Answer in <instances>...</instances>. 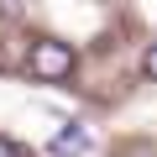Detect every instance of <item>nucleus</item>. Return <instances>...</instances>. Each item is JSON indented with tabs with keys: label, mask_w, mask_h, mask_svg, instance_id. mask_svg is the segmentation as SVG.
Returning a JSON list of instances; mask_svg holds the SVG:
<instances>
[{
	"label": "nucleus",
	"mask_w": 157,
	"mask_h": 157,
	"mask_svg": "<svg viewBox=\"0 0 157 157\" xmlns=\"http://www.w3.org/2000/svg\"><path fill=\"white\" fill-rule=\"evenodd\" d=\"M32 73L37 78H68L73 73V52L63 47V42H32Z\"/></svg>",
	"instance_id": "nucleus-1"
},
{
	"label": "nucleus",
	"mask_w": 157,
	"mask_h": 157,
	"mask_svg": "<svg viewBox=\"0 0 157 157\" xmlns=\"http://www.w3.org/2000/svg\"><path fill=\"white\" fill-rule=\"evenodd\" d=\"M47 152H52V157H84V152H89V131L73 121V126H63V131L52 136V147H47Z\"/></svg>",
	"instance_id": "nucleus-2"
},
{
	"label": "nucleus",
	"mask_w": 157,
	"mask_h": 157,
	"mask_svg": "<svg viewBox=\"0 0 157 157\" xmlns=\"http://www.w3.org/2000/svg\"><path fill=\"white\" fill-rule=\"evenodd\" d=\"M141 73H147V78H157V42L147 47V58H141Z\"/></svg>",
	"instance_id": "nucleus-3"
},
{
	"label": "nucleus",
	"mask_w": 157,
	"mask_h": 157,
	"mask_svg": "<svg viewBox=\"0 0 157 157\" xmlns=\"http://www.w3.org/2000/svg\"><path fill=\"white\" fill-rule=\"evenodd\" d=\"M0 157H26V147H16L11 136H0Z\"/></svg>",
	"instance_id": "nucleus-4"
}]
</instances>
